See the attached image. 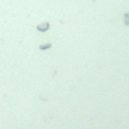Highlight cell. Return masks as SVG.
<instances>
[{"label":"cell","mask_w":129,"mask_h":129,"mask_svg":"<svg viewBox=\"0 0 129 129\" xmlns=\"http://www.w3.org/2000/svg\"><path fill=\"white\" fill-rule=\"evenodd\" d=\"M36 29H38L39 32H47V30L50 29V24H48V23H42V24H39Z\"/></svg>","instance_id":"1"},{"label":"cell","mask_w":129,"mask_h":129,"mask_svg":"<svg viewBox=\"0 0 129 129\" xmlns=\"http://www.w3.org/2000/svg\"><path fill=\"white\" fill-rule=\"evenodd\" d=\"M39 48H41V50H48V48H51V44H42Z\"/></svg>","instance_id":"2"},{"label":"cell","mask_w":129,"mask_h":129,"mask_svg":"<svg viewBox=\"0 0 129 129\" xmlns=\"http://www.w3.org/2000/svg\"><path fill=\"white\" fill-rule=\"evenodd\" d=\"M125 24H126V26H129V12H126V14H125Z\"/></svg>","instance_id":"3"}]
</instances>
